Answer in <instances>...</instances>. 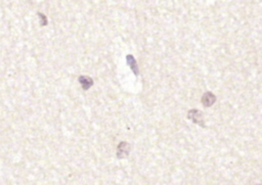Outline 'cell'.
<instances>
[{
  "mask_svg": "<svg viewBox=\"0 0 262 185\" xmlns=\"http://www.w3.org/2000/svg\"><path fill=\"white\" fill-rule=\"evenodd\" d=\"M188 119L191 120L194 124H197L201 127H205V122L203 119V114L199 110H191L188 113Z\"/></svg>",
  "mask_w": 262,
  "mask_h": 185,
  "instance_id": "cell-1",
  "label": "cell"
},
{
  "mask_svg": "<svg viewBox=\"0 0 262 185\" xmlns=\"http://www.w3.org/2000/svg\"><path fill=\"white\" fill-rule=\"evenodd\" d=\"M258 185H262V184H258Z\"/></svg>",
  "mask_w": 262,
  "mask_h": 185,
  "instance_id": "cell-6",
  "label": "cell"
},
{
  "mask_svg": "<svg viewBox=\"0 0 262 185\" xmlns=\"http://www.w3.org/2000/svg\"><path fill=\"white\" fill-rule=\"evenodd\" d=\"M79 82H80L82 88L85 89V90L90 89V88L94 85L93 79H92L91 77H89V76H81V77L79 78Z\"/></svg>",
  "mask_w": 262,
  "mask_h": 185,
  "instance_id": "cell-4",
  "label": "cell"
},
{
  "mask_svg": "<svg viewBox=\"0 0 262 185\" xmlns=\"http://www.w3.org/2000/svg\"><path fill=\"white\" fill-rule=\"evenodd\" d=\"M215 103H216V97H215V95L212 94V92L208 91V92H206V94L203 95V97H202V104H203L204 107L210 108Z\"/></svg>",
  "mask_w": 262,
  "mask_h": 185,
  "instance_id": "cell-2",
  "label": "cell"
},
{
  "mask_svg": "<svg viewBox=\"0 0 262 185\" xmlns=\"http://www.w3.org/2000/svg\"><path fill=\"white\" fill-rule=\"evenodd\" d=\"M126 60H127V64L129 65V67L131 68V70L134 72V74L138 75V68H137V64H136L135 58L132 55L129 54V55H127Z\"/></svg>",
  "mask_w": 262,
  "mask_h": 185,
  "instance_id": "cell-5",
  "label": "cell"
},
{
  "mask_svg": "<svg viewBox=\"0 0 262 185\" xmlns=\"http://www.w3.org/2000/svg\"><path fill=\"white\" fill-rule=\"evenodd\" d=\"M130 144L127 142H121L118 145V149H117V157L120 159L126 158L128 157L129 152H130Z\"/></svg>",
  "mask_w": 262,
  "mask_h": 185,
  "instance_id": "cell-3",
  "label": "cell"
}]
</instances>
